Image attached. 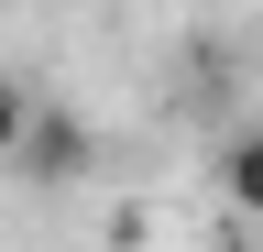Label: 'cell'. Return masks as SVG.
<instances>
[{
    "mask_svg": "<svg viewBox=\"0 0 263 252\" xmlns=\"http://www.w3.org/2000/svg\"><path fill=\"white\" fill-rule=\"evenodd\" d=\"M88 165H99V132H88L66 99H33L22 143H11V176H22V186H77Z\"/></svg>",
    "mask_w": 263,
    "mask_h": 252,
    "instance_id": "6da1fadb",
    "label": "cell"
},
{
    "mask_svg": "<svg viewBox=\"0 0 263 252\" xmlns=\"http://www.w3.org/2000/svg\"><path fill=\"white\" fill-rule=\"evenodd\" d=\"M209 176H219V208L263 219V121H241V132H219V143H209Z\"/></svg>",
    "mask_w": 263,
    "mask_h": 252,
    "instance_id": "7a4b0ae2",
    "label": "cell"
},
{
    "mask_svg": "<svg viewBox=\"0 0 263 252\" xmlns=\"http://www.w3.org/2000/svg\"><path fill=\"white\" fill-rule=\"evenodd\" d=\"M22 121H33V88L0 77V165H11V143H22Z\"/></svg>",
    "mask_w": 263,
    "mask_h": 252,
    "instance_id": "3957f363",
    "label": "cell"
}]
</instances>
